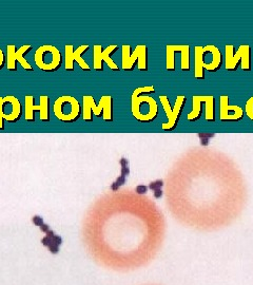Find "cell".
Instances as JSON below:
<instances>
[{"label":"cell","instance_id":"cell-13","mask_svg":"<svg viewBox=\"0 0 253 285\" xmlns=\"http://www.w3.org/2000/svg\"><path fill=\"white\" fill-rule=\"evenodd\" d=\"M6 100L10 111H4V100L3 97H0V130H4V121L11 124H15L22 116V106L19 99L13 95H8L4 97Z\"/></svg>","mask_w":253,"mask_h":285},{"label":"cell","instance_id":"cell-7","mask_svg":"<svg viewBox=\"0 0 253 285\" xmlns=\"http://www.w3.org/2000/svg\"><path fill=\"white\" fill-rule=\"evenodd\" d=\"M131 47L129 45H123L121 47V68L123 71L130 72L134 70L135 63H137V68L139 71L147 72L148 71V48L144 45H138L135 48V51L130 54Z\"/></svg>","mask_w":253,"mask_h":285},{"label":"cell","instance_id":"cell-26","mask_svg":"<svg viewBox=\"0 0 253 285\" xmlns=\"http://www.w3.org/2000/svg\"><path fill=\"white\" fill-rule=\"evenodd\" d=\"M201 146H208L209 139H201Z\"/></svg>","mask_w":253,"mask_h":285},{"label":"cell","instance_id":"cell-22","mask_svg":"<svg viewBox=\"0 0 253 285\" xmlns=\"http://www.w3.org/2000/svg\"><path fill=\"white\" fill-rule=\"evenodd\" d=\"M4 66H5V56H4L3 51L0 49V71L4 68Z\"/></svg>","mask_w":253,"mask_h":285},{"label":"cell","instance_id":"cell-17","mask_svg":"<svg viewBox=\"0 0 253 285\" xmlns=\"http://www.w3.org/2000/svg\"><path fill=\"white\" fill-rule=\"evenodd\" d=\"M126 182H127L126 176H123V175L118 176V178H117V180L111 185V190H112V191H118V189L123 185H125Z\"/></svg>","mask_w":253,"mask_h":285},{"label":"cell","instance_id":"cell-9","mask_svg":"<svg viewBox=\"0 0 253 285\" xmlns=\"http://www.w3.org/2000/svg\"><path fill=\"white\" fill-rule=\"evenodd\" d=\"M34 96L25 95L24 96V119L29 123L35 121V111L40 112L41 121L48 123L50 121V99L48 95H41L39 97V105L36 106L34 104Z\"/></svg>","mask_w":253,"mask_h":285},{"label":"cell","instance_id":"cell-15","mask_svg":"<svg viewBox=\"0 0 253 285\" xmlns=\"http://www.w3.org/2000/svg\"><path fill=\"white\" fill-rule=\"evenodd\" d=\"M206 100V95H194L192 97V111L188 114V121H196L201 117V105Z\"/></svg>","mask_w":253,"mask_h":285},{"label":"cell","instance_id":"cell-14","mask_svg":"<svg viewBox=\"0 0 253 285\" xmlns=\"http://www.w3.org/2000/svg\"><path fill=\"white\" fill-rule=\"evenodd\" d=\"M244 117V110L240 106L229 104V96L219 97V119L222 121H240Z\"/></svg>","mask_w":253,"mask_h":285},{"label":"cell","instance_id":"cell-18","mask_svg":"<svg viewBox=\"0 0 253 285\" xmlns=\"http://www.w3.org/2000/svg\"><path fill=\"white\" fill-rule=\"evenodd\" d=\"M120 166H121V175L123 176H128L130 174V168H129V163L127 161V158L123 157L120 160Z\"/></svg>","mask_w":253,"mask_h":285},{"label":"cell","instance_id":"cell-4","mask_svg":"<svg viewBox=\"0 0 253 285\" xmlns=\"http://www.w3.org/2000/svg\"><path fill=\"white\" fill-rule=\"evenodd\" d=\"M34 61L38 69L47 73L56 72L61 68L63 57L59 49L51 45H40L35 52Z\"/></svg>","mask_w":253,"mask_h":285},{"label":"cell","instance_id":"cell-2","mask_svg":"<svg viewBox=\"0 0 253 285\" xmlns=\"http://www.w3.org/2000/svg\"><path fill=\"white\" fill-rule=\"evenodd\" d=\"M93 114L96 117H101L105 121H113V97L111 95H103L100 97L98 105L95 104L94 97L84 95L82 97V118L84 121H93Z\"/></svg>","mask_w":253,"mask_h":285},{"label":"cell","instance_id":"cell-23","mask_svg":"<svg viewBox=\"0 0 253 285\" xmlns=\"http://www.w3.org/2000/svg\"><path fill=\"white\" fill-rule=\"evenodd\" d=\"M214 133H198L199 139H211V137H214Z\"/></svg>","mask_w":253,"mask_h":285},{"label":"cell","instance_id":"cell-20","mask_svg":"<svg viewBox=\"0 0 253 285\" xmlns=\"http://www.w3.org/2000/svg\"><path fill=\"white\" fill-rule=\"evenodd\" d=\"M148 189H149V187H147V186L138 185L136 188H135V191H136L137 194H146L147 192H148Z\"/></svg>","mask_w":253,"mask_h":285},{"label":"cell","instance_id":"cell-10","mask_svg":"<svg viewBox=\"0 0 253 285\" xmlns=\"http://www.w3.org/2000/svg\"><path fill=\"white\" fill-rule=\"evenodd\" d=\"M32 50L31 45H23L19 48L16 49L14 45H8L6 47V68L9 71L17 70V63H19L25 71H33V67L29 63V61L25 59V55L27 54Z\"/></svg>","mask_w":253,"mask_h":285},{"label":"cell","instance_id":"cell-1","mask_svg":"<svg viewBox=\"0 0 253 285\" xmlns=\"http://www.w3.org/2000/svg\"><path fill=\"white\" fill-rule=\"evenodd\" d=\"M224 57L217 47L208 45L194 48V77L205 79V71L217 72L223 66Z\"/></svg>","mask_w":253,"mask_h":285},{"label":"cell","instance_id":"cell-6","mask_svg":"<svg viewBox=\"0 0 253 285\" xmlns=\"http://www.w3.org/2000/svg\"><path fill=\"white\" fill-rule=\"evenodd\" d=\"M225 69L227 71H236L238 63L243 71H251V48L248 45H240L236 53H234V45H227L225 47Z\"/></svg>","mask_w":253,"mask_h":285},{"label":"cell","instance_id":"cell-8","mask_svg":"<svg viewBox=\"0 0 253 285\" xmlns=\"http://www.w3.org/2000/svg\"><path fill=\"white\" fill-rule=\"evenodd\" d=\"M159 99L168 118L167 123H164L162 125V129L164 131H169V132L173 131L179 123V119H180V116L183 114V110L186 105V102H187V98H186V96L178 95L175 98V103H174L173 107H171L169 98L166 95H159Z\"/></svg>","mask_w":253,"mask_h":285},{"label":"cell","instance_id":"cell-16","mask_svg":"<svg viewBox=\"0 0 253 285\" xmlns=\"http://www.w3.org/2000/svg\"><path fill=\"white\" fill-rule=\"evenodd\" d=\"M245 113L248 116V118L251 119L253 121V96L250 97L249 99L246 102L245 105Z\"/></svg>","mask_w":253,"mask_h":285},{"label":"cell","instance_id":"cell-5","mask_svg":"<svg viewBox=\"0 0 253 285\" xmlns=\"http://www.w3.org/2000/svg\"><path fill=\"white\" fill-rule=\"evenodd\" d=\"M53 113L58 121L66 124H72L77 121L81 116V107L75 97L63 95L54 102Z\"/></svg>","mask_w":253,"mask_h":285},{"label":"cell","instance_id":"cell-19","mask_svg":"<svg viewBox=\"0 0 253 285\" xmlns=\"http://www.w3.org/2000/svg\"><path fill=\"white\" fill-rule=\"evenodd\" d=\"M164 186V181L162 180H157V181H154L150 183V185H149V189L151 190H156V189H162V187Z\"/></svg>","mask_w":253,"mask_h":285},{"label":"cell","instance_id":"cell-25","mask_svg":"<svg viewBox=\"0 0 253 285\" xmlns=\"http://www.w3.org/2000/svg\"><path fill=\"white\" fill-rule=\"evenodd\" d=\"M39 228H40V230L42 231V233H47V231L50 230V226L48 224H45V223H42V224L39 226Z\"/></svg>","mask_w":253,"mask_h":285},{"label":"cell","instance_id":"cell-11","mask_svg":"<svg viewBox=\"0 0 253 285\" xmlns=\"http://www.w3.org/2000/svg\"><path fill=\"white\" fill-rule=\"evenodd\" d=\"M90 49L89 45H82L74 50V47L72 45H66L64 47V69L69 72H72L74 70V63H76L80 67V69L84 71H91V67L86 63L82 58V54L86 53Z\"/></svg>","mask_w":253,"mask_h":285},{"label":"cell","instance_id":"cell-3","mask_svg":"<svg viewBox=\"0 0 253 285\" xmlns=\"http://www.w3.org/2000/svg\"><path fill=\"white\" fill-rule=\"evenodd\" d=\"M132 115L139 123L149 124L156 119L158 115V105L153 97L148 95H139L137 89L133 91L131 97Z\"/></svg>","mask_w":253,"mask_h":285},{"label":"cell","instance_id":"cell-24","mask_svg":"<svg viewBox=\"0 0 253 285\" xmlns=\"http://www.w3.org/2000/svg\"><path fill=\"white\" fill-rule=\"evenodd\" d=\"M154 197L155 199H160V197H162V194H164V192H162V189H156V190H154Z\"/></svg>","mask_w":253,"mask_h":285},{"label":"cell","instance_id":"cell-12","mask_svg":"<svg viewBox=\"0 0 253 285\" xmlns=\"http://www.w3.org/2000/svg\"><path fill=\"white\" fill-rule=\"evenodd\" d=\"M118 50V45H111L103 49L100 45H95L93 47V68L96 71H103V63H107L111 70L119 71V68L114 60L112 59V55Z\"/></svg>","mask_w":253,"mask_h":285},{"label":"cell","instance_id":"cell-21","mask_svg":"<svg viewBox=\"0 0 253 285\" xmlns=\"http://www.w3.org/2000/svg\"><path fill=\"white\" fill-rule=\"evenodd\" d=\"M32 222H33L34 224L36 225V226L39 227L43 223V220H42V218L39 217V215H34V217L32 218Z\"/></svg>","mask_w":253,"mask_h":285}]
</instances>
